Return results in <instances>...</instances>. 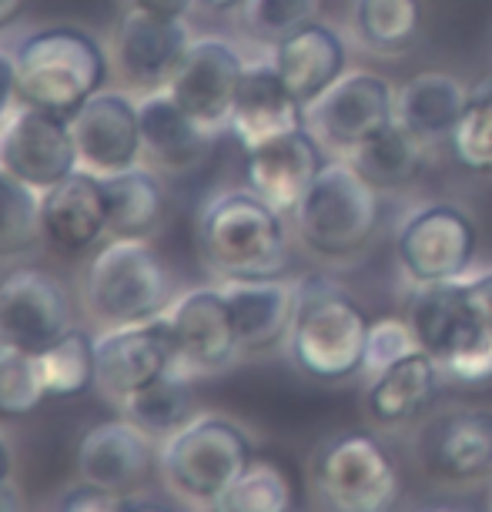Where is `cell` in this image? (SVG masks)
<instances>
[{"label": "cell", "instance_id": "cell-1", "mask_svg": "<svg viewBox=\"0 0 492 512\" xmlns=\"http://www.w3.org/2000/svg\"><path fill=\"white\" fill-rule=\"evenodd\" d=\"M198 248L221 282L285 278L292 265L285 215L252 188L221 191L198 218Z\"/></svg>", "mask_w": 492, "mask_h": 512}, {"label": "cell", "instance_id": "cell-2", "mask_svg": "<svg viewBox=\"0 0 492 512\" xmlns=\"http://www.w3.org/2000/svg\"><path fill=\"white\" fill-rule=\"evenodd\" d=\"M17 104L71 121L108 84V51L84 27L54 24L17 47Z\"/></svg>", "mask_w": 492, "mask_h": 512}, {"label": "cell", "instance_id": "cell-3", "mask_svg": "<svg viewBox=\"0 0 492 512\" xmlns=\"http://www.w3.org/2000/svg\"><path fill=\"white\" fill-rule=\"evenodd\" d=\"M175 298V275L148 238H111L84 265L81 302L98 328L151 322Z\"/></svg>", "mask_w": 492, "mask_h": 512}, {"label": "cell", "instance_id": "cell-4", "mask_svg": "<svg viewBox=\"0 0 492 512\" xmlns=\"http://www.w3.org/2000/svg\"><path fill=\"white\" fill-rule=\"evenodd\" d=\"M369 318L345 288L325 278L295 285V318L288 332V355L295 369L315 382H345L362 372Z\"/></svg>", "mask_w": 492, "mask_h": 512}, {"label": "cell", "instance_id": "cell-5", "mask_svg": "<svg viewBox=\"0 0 492 512\" xmlns=\"http://www.w3.org/2000/svg\"><path fill=\"white\" fill-rule=\"evenodd\" d=\"M255 462V442L228 415L198 412L161 439L158 472L178 499L208 509Z\"/></svg>", "mask_w": 492, "mask_h": 512}, {"label": "cell", "instance_id": "cell-6", "mask_svg": "<svg viewBox=\"0 0 492 512\" xmlns=\"http://www.w3.org/2000/svg\"><path fill=\"white\" fill-rule=\"evenodd\" d=\"M379 211V191L355 171L349 158H332L295 208V231L312 255L342 262L372 241Z\"/></svg>", "mask_w": 492, "mask_h": 512}, {"label": "cell", "instance_id": "cell-7", "mask_svg": "<svg viewBox=\"0 0 492 512\" xmlns=\"http://www.w3.org/2000/svg\"><path fill=\"white\" fill-rule=\"evenodd\" d=\"M402 469L372 432H339L312 459V496L322 512H395Z\"/></svg>", "mask_w": 492, "mask_h": 512}, {"label": "cell", "instance_id": "cell-8", "mask_svg": "<svg viewBox=\"0 0 492 512\" xmlns=\"http://www.w3.org/2000/svg\"><path fill=\"white\" fill-rule=\"evenodd\" d=\"M409 325L419 349L429 352L452 379L469 385L492 379V325L469 305L459 278L419 288Z\"/></svg>", "mask_w": 492, "mask_h": 512}, {"label": "cell", "instance_id": "cell-9", "mask_svg": "<svg viewBox=\"0 0 492 512\" xmlns=\"http://www.w3.org/2000/svg\"><path fill=\"white\" fill-rule=\"evenodd\" d=\"M476 248V221L469 218V211L446 205V201L416 208L395 235V258L419 288L469 275Z\"/></svg>", "mask_w": 492, "mask_h": 512}, {"label": "cell", "instance_id": "cell-10", "mask_svg": "<svg viewBox=\"0 0 492 512\" xmlns=\"http://www.w3.org/2000/svg\"><path fill=\"white\" fill-rule=\"evenodd\" d=\"M395 121V88L382 74L345 71L305 108V128L342 158Z\"/></svg>", "mask_w": 492, "mask_h": 512}, {"label": "cell", "instance_id": "cell-11", "mask_svg": "<svg viewBox=\"0 0 492 512\" xmlns=\"http://www.w3.org/2000/svg\"><path fill=\"white\" fill-rule=\"evenodd\" d=\"M74 328V302L47 268L17 265L0 278V342L41 355Z\"/></svg>", "mask_w": 492, "mask_h": 512}, {"label": "cell", "instance_id": "cell-12", "mask_svg": "<svg viewBox=\"0 0 492 512\" xmlns=\"http://www.w3.org/2000/svg\"><path fill=\"white\" fill-rule=\"evenodd\" d=\"M94 349H98V392L118 409L171 369H181L175 335L164 315L138 325L101 328Z\"/></svg>", "mask_w": 492, "mask_h": 512}, {"label": "cell", "instance_id": "cell-13", "mask_svg": "<svg viewBox=\"0 0 492 512\" xmlns=\"http://www.w3.org/2000/svg\"><path fill=\"white\" fill-rule=\"evenodd\" d=\"M164 318L175 335L178 365L188 375L225 372L245 355L221 285H201L181 292Z\"/></svg>", "mask_w": 492, "mask_h": 512}, {"label": "cell", "instance_id": "cell-14", "mask_svg": "<svg viewBox=\"0 0 492 512\" xmlns=\"http://www.w3.org/2000/svg\"><path fill=\"white\" fill-rule=\"evenodd\" d=\"M0 164L41 195L61 185L81 168L71 121L17 104L0 128Z\"/></svg>", "mask_w": 492, "mask_h": 512}, {"label": "cell", "instance_id": "cell-15", "mask_svg": "<svg viewBox=\"0 0 492 512\" xmlns=\"http://www.w3.org/2000/svg\"><path fill=\"white\" fill-rule=\"evenodd\" d=\"M158 442L128 415L94 422L77 442V479L138 496L158 472Z\"/></svg>", "mask_w": 492, "mask_h": 512}, {"label": "cell", "instance_id": "cell-16", "mask_svg": "<svg viewBox=\"0 0 492 512\" xmlns=\"http://www.w3.org/2000/svg\"><path fill=\"white\" fill-rule=\"evenodd\" d=\"M245 67L248 64L241 61V54L228 41L201 37L188 47L185 61H181L164 91L205 131H218L231 118V104H235Z\"/></svg>", "mask_w": 492, "mask_h": 512}, {"label": "cell", "instance_id": "cell-17", "mask_svg": "<svg viewBox=\"0 0 492 512\" xmlns=\"http://www.w3.org/2000/svg\"><path fill=\"white\" fill-rule=\"evenodd\" d=\"M71 134L81 171L98 178L138 168L144 158L141 114L128 94L101 91L71 118Z\"/></svg>", "mask_w": 492, "mask_h": 512}, {"label": "cell", "instance_id": "cell-18", "mask_svg": "<svg viewBox=\"0 0 492 512\" xmlns=\"http://www.w3.org/2000/svg\"><path fill=\"white\" fill-rule=\"evenodd\" d=\"M191 44L185 21H158L131 7L114 34V61L131 91L154 94L171 84Z\"/></svg>", "mask_w": 492, "mask_h": 512}, {"label": "cell", "instance_id": "cell-19", "mask_svg": "<svg viewBox=\"0 0 492 512\" xmlns=\"http://www.w3.org/2000/svg\"><path fill=\"white\" fill-rule=\"evenodd\" d=\"M325 168L322 141L308 128L272 138L245 151V178L258 198L268 201L278 215H295L318 171Z\"/></svg>", "mask_w": 492, "mask_h": 512}, {"label": "cell", "instance_id": "cell-20", "mask_svg": "<svg viewBox=\"0 0 492 512\" xmlns=\"http://www.w3.org/2000/svg\"><path fill=\"white\" fill-rule=\"evenodd\" d=\"M228 128L241 141V148L252 151L258 144L305 128V104L288 91L272 61L248 64L231 104Z\"/></svg>", "mask_w": 492, "mask_h": 512}, {"label": "cell", "instance_id": "cell-21", "mask_svg": "<svg viewBox=\"0 0 492 512\" xmlns=\"http://www.w3.org/2000/svg\"><path fill=\"white\" fill-rule=\"evenodd\" d=\"M41 231L54 251L77 255L91 251L108 235V205H104L101 178L77 168L61 185L41 195Z\"/></svg>", "mask_w": 492, "mask_h": 512}, {"label": "cell", "instance_id": "cell-22", "mask_svg": "<svg viewBox=\"0 0 492 512\" xmlns=\"http://www.w3.org/2000/svg\"><path fill=\"white\" fill-rule=\"evenodd\" d=\"M426 466L442 479L472 482L492 472V409H456L439 415L422 439Z\"/></svg>", "mask_w": 492, "mask_h": 512}, {"label": "cell", "instance_id": "cell-23", "mask_svg": "<svg viewBox=\"0 0 492 512\" xmlns=\"http://www.w3.org/2000/svg\"><path fill=\"white\" fill-rule=\"evenodd\" d=\"M272 64L288 84V91L308 108L345 74L349 51L335 27L312 21L275 44Z\"/></svg>", "mask_w": 492, "mask_h": 512}, {"label": "cell", "instance_id": "cell-24", "mask_svg": "<svg viewBox=\"0 0 492 512\" xmlns=\"http://www.w3.org/2000/svg\"><path fill=\"white\" fill-rule=\"evenodd\" d=\"M235 322L241 352L258 355L288 342L295 318V282L262 278V282H221Z\"/></svg>", "mask_w": 492, "mask_h": 512}, {"label": "cell", "instance_id": "cell-25", "mask_svg": "<svg viewBox=\"0 0 492 512\" xmlns=\"http://www.w3.org/2000/svg\"><path fill=\"white\" fill-rule=\"evenodd\" d=\"M439 362L429 352H409L405 359L392 362L389 369L375 372L365 389V409L369 419L382 429L416 422L439 395Z\"/></svg>", "mask_w": 492, "mask_h": 512}, {"label": "cell", "instance_id": "cell-26", "mask_svg": "<svg viewBox=\"0 0 492 512\" xmlns=\"http://www.w3.org/2000/svg\"><path fill=\"white\" fill-rule=\"evenodd\" d=\"M138 114L144 158H148L151 168L181 175V171L195 168L205 158L211 131L201 128L195 118H188L168 91L144 94L138 101Z\"/></svg>", "mask_w": 492, "mask_h": 512}, {"label": "cell", "instance_id": "cell-27", "mask_svg": "<svg viewBox=\"0 0 492 512\" xmlns=\"http://www.w3.org/2000/svg\"><path fill=\"white\" fill-rule=\"evenodd\" d=\"M466 104H469V88L459 77L426 71L409 77L395 91V121L426 144H436L452 138Z\"/></svg>", "mask_w": 492, "mask_h": 512}, {"label": "cell", "instance_id": "cell-28", "mask_svg": "<svg viewBox=\"0 0 492 512\" xmlns=\"http://www.w3.org/2000/svg\"><path fill=\"white\" fill-rule=\"evenodd\" d=\"M104 205H108V235L111 238H148L161 228L164 198L161 178L148 168H128L101 178Z\"/></svg>", "mask_w": 492, "mask_h": 512}, {"label": "cell", "instance_id": "cell-29", "mask_svg": "<svg viewBox=\"0 0 492 512\" xmlns=\"http://www.w3.org/2000/svg\"><path fill=\"white\" fill-rule=\"evenodd\" d=\"M426 148H429L426 141L416 138L409 128H402L399 121H392L375 138L359 144L349 154V161L375 191H385V188L409 185L419 175L422 161H426Z\"/></svg>", "mask_w": 492, "mask_h": 512}, {"label": "cell", "instance_id": "cell-30", "mask_svg": "<svg viewBox=\"0 0 492 512\" xmlns=\"http://www.w3.org/2000/svg\"><path fill=\"white\" fill-rule=\"evenodd\" d=\"M98 335L71 328L57 338L54 345L37 355V369L47 399H81L91 389H98V349H94Z\"/></svg>", "mask_w": 492, "mask_h": 512}, {"label": "cell", "instance_id": "cell-31", "mask_svg": "<svg viewBox=\"0 0 492 512\" xmlns=\"http://www.w3.org/2000/svg\"><path fill=\"white\" fill-rule=\"evenodd\" d=\"M195 375H188L185 369H171L164 379H158L148 389H141L138 395H131L121 405V415H128L148 429L154 439H164L171 432H178L181 425L195 419Z\"/></svg>", "mask_w": 492, "mask_h": 512}, {"label": "cell", "instance_id": "cell-32", "mask_svg": "<svg viewBox=\"0 0 492 512\" xmlns=\"http://www.w3.org/2000/svg\"><path fill=\"white\" fill-rule=\"evenodd\" d=\"M422 0H355V34L375 54H399L422 31Z\"/></svg>", "mask_w": 492, "mask_h": 512}, {"label": "cell", "instance_id": "cell-33", "mask_svg": "<svg viewBox=\"0 0 492 512\" xmlns=\"http://www.w3.org/2000/svg\"><path fill=\"white\" fill-rule=\"evenodd\" d=\"M205 512H295V482L272 459L248 466Z\"/></svg>", "mask_w": 492, "mask_h": 512}, {"label": "cell", "instance_id": "cell-34", "mask_svg": "<svg viewBox=\"0 0 492 512\" xmlns=\"http://www.w3.org/2000/svg\"><path fill=\"white\" fill-rule=\"evenodd\" d=\"M41 241V191L0 164V258H17Z\"/></svg>", "mask_w": 492, "mask_h": 512}, {"label": "cell", "instance_id": "cell-35", "mask_svg": "<svg viewBox=\"0 0 492 512\" xmlns=\"http://www.w3.org/2000/svg\"><path fill=\"white\" fill-rule=\"evenodd\" d=\"M44 399L37 355L0 342V419H24L41 409Z\"/></svg>", "mask_w": 492, "mask_h": 512}, {"label": "cell", "instance_id": "cell-36", "mask_svg": "<svg viewBox=\"0 0 492 512\" xmlns=\"http://www.w3.org/2000/svg\"><path fill=\"white\" fill-rule=\"evenodd\" d=\"M449 144L469 171H492V77L469 91V104Z\"/></svg>", "mask_w": 492, "mask_h": 512}, {"label": "cell", "instance_id": "cell-37", "mask_svg": "<svg viewBox=\"0 0 492 512\" xmlns=\"http://www.w3.org/2000/svg\"><path fill=\"white\" fill-rule=\"evenodd\" d=\"M322 0H245L241 4V21L258 41L278 44L298 27L318 21Z\"/></svg>", "mask_w": 492, "mask_h": 512}, {"label": "cell", "instance_id": "cell-38", "mask_svg": "<svg viewBox=\"0 0 492 512\" xmlns=\"http://www.w3.org/2000/svg\"><path fill=\"white\" fill-rule=\"evenodd\" d=\"M419 349V338L412 332L409 318H379L369 325V338H365V365L362 372L372 375L389 369L392 362L405 359L409 352Z\"/></svg>", "mask_w": 492, "mask_h": 512}, {"label": "cell", "instance_id": "cell-39", "mask_svg": "<svg viewBox=\"0 0 492 512\" xmlns=\"http://www.w3.org/2000/svg\"><path fill=\"white\" fill-rule=\"evenodd\" d=\"M131 506H134V496H124V492L77 479L74 486H67L64 496L57 499L54 512H131Z\"/></svg>", "mask_w": 492, "mask_h": 512}, {"label": "cell", "instance_id": "cell-40", "mask_svg": "<svg viewBox=\"0 0 492 512\" xmlns=\"http://www.w3.org/2000/svg\"><path fill=\"white\" fill-rule=\"evenodd\" d=\"M14 104H17V54L0 47V121H7Z\"/></svg>", "mask_w": 492, "mask_h": 512}, {"label": "cell", "instance_id": "cell-41", "mask_svg": "<svg viewBox=\"0 0 492 512\" xmlns=\"http://www.w3.org/2000/svg\"><path fill=\"white\" fill-rule=\"evenodd\" d=\"M198 0H131V7L158 17V21H185Z\"/></svg>", "mask_w": 492, "mask_h": 512}, {"label": "cell", "instance_id": "cell-42", "mask_svg": "<svg viewBox=\"0 0 492 512\" xmlns=\"http://www.w3.org/2000/svg\"><path fill=\"white\" fill-rule=\"evenodd\" d=\"M0 512H27L24 489L17 486L14 479H7L4 486H0Z\"/></svg>", "mask_w": 492, "mask_h": 512}, {"label": "cell", "instance_id": "cell-43", "mask_svg": "<svg viewBox=\"0 0 492 512\" xmlns=\"http://www.w3.org/2000/svg\"><path fill=\"white\" fill-rule=\"evenodd\" d=\"M24 4H27V0H0V31H4V27H11L17 17H21Z\"/></svg>", "mask_w": 492, "mask_h": 512}, {"label": "cell", "instance_id": "cell-44", "mask_svg": "<svg viewBox=\"0 0 492 512\" xmlns=\"http://www.w3.org/2000/svg\"><path fill=\"white\" fill-rule=\"evenodd\" d=\"M7 479H14V452L7 446V439L0 436V486H4Z\"/></svg>", "mask_w": 492, "mask_h": 512}, {"label": "cell", "instance_id": "cell-45", "mask_svg": "<svg viewBox=\"0 0 492 512\" xmlns=\"http://www.w3.org/2000/svg\"><path fill=\"white\" fill-rule=\"evenodd\" d=\"M201 7H208V11H235V7H241L245 0H198Z\"/></svg>", "mask_w": 492, "mask_h": 512}, {"label": "cell", "instance_id": "cell-46", "mask_svg": "<svg viewBox=\"0 0 492 512\" xmlns=\"http://www.w3.org/2000/svg\"><path fill=\"white\" fill-rule=\"evenodd\" d=\"M131 512H171V509L158 506V502H134Z\"/></svg>", "mask_w": 492, "mask_h": 512}, {"label": "cell", "instance_id": "cell-47", "mask_svg": "<svg viewBox=\"0 0 492 512\" xmlns=\"http://www.w3.org/2000/svg\"><path fill=\"white\" fill-rule=\"evenodd\" d=\"M419 512H472V509H462V506H449V502H439V506H426Z\"/></svg>", "mask_w": 492, "mask_h": 512}]
</instances>
